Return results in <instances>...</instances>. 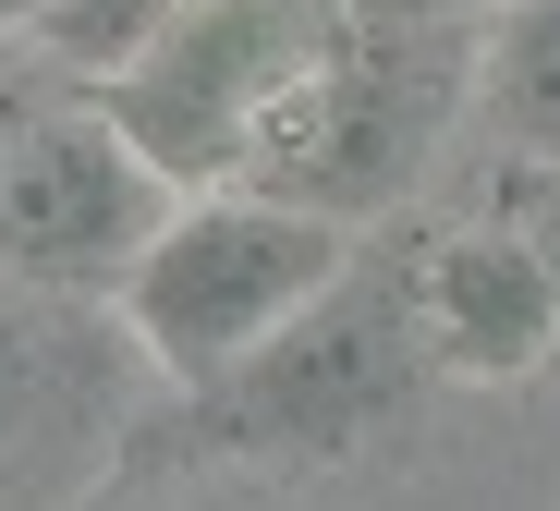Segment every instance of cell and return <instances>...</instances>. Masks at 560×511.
Returning <instances> with one entry per match:
<instances>
[{
	"instance_id": "6da1fadb",
	"label": "cell",
	"mask_w": 560,
	"mask_h": 511,
	"mask_svg": "<svg viewBox=\"0 0 560 511\" xmlns=\"http://www.w3.org/2000/svg\"><path fill=\"white\" fill-rule=\"evenodd\" d=\"M463 85H476V37L463 25H353L329 0L317 49L256 111L232 183H256V195H280V208H317V220L353 232V220L402 208V183L451 135Z\"/></svg>"
},
{
	"instance_id": "7a4b0ae2",
	"label": "cell",
	"mask_w": 560,
	"mask_h": 511,
	"mask_svg": "<svg viewBox=\"0 0 560 511\" xmlns=\"http://www.w3.org/2000/svg\"><path fill=\"white\" fill-rule=\"evenodd\" d=\"M341 256H353L341 220L280 208V195H256V183H196V195H171L159 232L122 256L110 304H122V341L171 390H208L280 317H305V304L341 280Z\"/></svg>"
},
{
	"instance_id": "3957f363",
	"label": "cell",
	"mask_w": 560,
	"mask_h": 511,
	"mask_svg": "<svg viewBox=\"0 0 560 511\" xmlns=\"http://www.w3.org/2000/svg\"><path fill=\"white\" fill-rule=\"evenodd\" d=\"M415 378H427V341H415L402 268L341 256V280L305 304V317H280L232 378L183 390V402H196L183 439H196V451H268V463H329L378 415H402Z\"/></svg>"
},
{
	"instance_id": "277c9868",
	"label": "cell",
	"mask_w": 560,
	"mask_h": 511,
	"mask_svg": "<svg viewBox=\"0 0 560 511\" xmlns=\"http://www.w3.org/2000/svg\"><path fill=\"white\" fill-rule=\"evenodd\" d=\"M329 0H171L159 37L85 85V111H98L171 195L196 183H232L244 171V135L280 85H293V61L317 49Z\"/></svg>"
},
{
	"instance_id": "5b68a950",
	"label": "cell",
	"mask_w": 560,
	"mask_h": 511,
	"mask_svg": "<svg viewBox=\"0 0 560 511\" xmlns=\"http://www.w3.org/2000/svg\"><path fill=\"white\" fill-rule=\"evenodd\" d=\"M171 183L85 111V97H37L0 135V280L25 292H110L122 256L159 232Z\"/></svg>"
},
{
	"instance_id": "8992f818",
	"label": "cell",
	"mask_w": 560,
	"mask_h": 511,
	"mask_svg": "<svg viewBox=\"0 0 560 511\" xmlns=\"http://www.w3.org/2000/svg\"><path fill=\"white\" fill-rule=\"evenodd\" d=\"M402 304H415L427 378H536L560 341V280L536 268V244L512 220L427 232L402 256Z\"/></svg>"
},
{
	"instance_id": "52a82bcc",
	"label": "cell",
	"mask_w": 560,
	"mask_h": 511,
	"mask_svg": "<svg viewBox=\"0 0 560 511\" xmlns=\"http://www.w3.org/2000/svg\"><path fill=\"white\" fill-rule=\"evenodd\" d=\"M476 73H488V97H500L512 147L560 171V0H524V13L476 49Z\"/></svg>"
},
{
	"instance_id": "ba28073f",
	"label": "cell",
	"mask_w": 560,
	"mask_h": 511,
	"mask_svg": "<svg viewBox=\"0 0 560 511\" xmlns=\"http://www.w3.org/2000/svg\"><path fill=\"white\" fill-rule=\"evenodd\" d=\"M159 13H171V0H49V13H37V49L73 73V97L85 85H98V73H122L147 37H159Z\"/></svg>"
},
{
	"instance_id": "9c48e42d",
	"label": "cell",
	"mask_w": 560,
	"mask_h": 511,
	"mask_svg": "<svg viewBox=\"0 0 560 511\" xmlns=\"http://www.w3.org/2000/svg\"><path fill=\"white\" fill-rule=\"evenodd\" d=\"M37 378H49V329H37V317H13V304H0V427H13L25 402H37Z\"/></svg>"
},
{
	"instance_id": "30bf717a",
	"label": "cell",
	"mask_w": 560,
	"mask_h": 511,
	"mask_svg": "<svg viewBox=\"0 0 560 511\" xmlns=\"http://www.w3.org/2000/svg\"><path fill=\"white\" fill-rule=\"evenodd\" d=\"M353 25H476V0H341Z\"/></svg>"
},
{
	"instance_id": "8fae6325",
	"label": "cell",
	"mask_w": 560,
	"mask_h": 511,
	"mask_svg": "<svg viewBox=\"0 0 560 511\" xmlns=\"http://www.w3.org/2000/svg\"><path fill=\"white\" fill-rule=\"evenodd\" d=\"M536 183H548V195H536V208H524V220H512V232H524V244H536V268H548V280H560V171H548V159H536Z\"/></svg>"
},
{
	"instance_id": "7c38bea8",
	"label": "cell",
	"mask_w": 560,
	"mask_h": 511,
	"mask_svg": "<svg viewBox=\"0 0 560 511\" xmlns=\"http://www.w3.org/2000/svg\"><path fill=\"white\" fill-rule=\"evenodd\" d=\"M37 13H49V0H0V37H37Z\"/></svg>"
},
{
	"instance_id": "4fadbf2b",
	"label": "cell",
	"mask_w": 560,
	"mask_h": 511,
	"mask_svg": "<svg viewBox=\"0 0 560 511\" xmlns=\"http://www.w3.org/2000/svg\"><path fill=\"white\" fill-rule=\"evenodd\" d=\"M25 111H37V97H25V85H13V73H0V135H13V123H25Z\"/></svg>"
},
{
	"instance_id": "5bb4252c",
	"label": "cell",
	"mask_w": 560,
	"mask_h": 511,
	"mask_svg": "<svg viewBox=\"0 0 560 511\" xmlns=\"http://www.w3.org/2000/svg\"><path fill=\"white\" fill-rule=\"evenodd\" d=\"M183 511H256V499H183Z\"/></svg>"
}]
</instances>
